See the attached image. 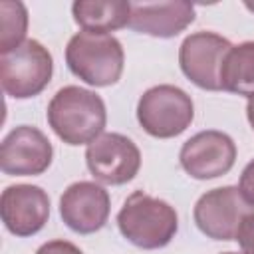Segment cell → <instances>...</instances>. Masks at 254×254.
I'll use <instances>...</instances> for the list:
<instances>
[{
  "label": "cell",
  "instance_id": "8",
  "mask_svg": "<svg viewBox=\"0 0 254 254\" xmlns=\"http://www.w3.org/2000/svg\"><path fill=\"white\" fill-rule=\"evenodd\" d=\"M232 44L214 32H196L183 40L179 50V64L183 73L200 89L218 91L220 67Z\"/></svg>",
  "mask_w": 254,
  "mask_h": 254
},
{
  "label": "cell",
  "instance_id": "22",
  "mask_svg": "<svg viewBox=\"0 0 254 254\" xmlns=\"http://www.w3.org/2000/svg\"><path fill=\"white\" fill-rule=\"evenodd\" d=\"M222 254H238V252H222Z\"/></svg>",
  "mask_w": 254,
  "mask_h": 254
},
{
  "label": "cell",
  "instance_id": "11",
  "mask_svg": "<svg viewBox=\"0 0 254 254\" xmlns=\"http://www.w3.org/2000/svg\"><path fill=\"white\" fill-rule=\"evenodd\" d=\"M111 202L107 190L91 181L69 185L60 198V214L67 228L77 234H91L105 226Z\"/></svg>",
  "mask_w": 254,
  "mask_h": 254
},
{
  "label": "cell",
  "instance_id": "5",
  "mask_svg": "<svg viewBox=\"0 0 254 254\" xmlns=\"http://www.w3.org/2000/svg\"><path fill=\"white\" fill-rule=\"evenodd\" d=\"M194 117V105L187 91L177 85H155L147 89L137 103L139 125L157 139L181 135Z\"/></svg>",
  "mask_w": 254,
  "mask_h": 254
},
{
  "label": "cell",
  "instance_id": "2",
  "mask_svg": "<svg viewBox=\"0 0 254 254\" xmlns=\"http://www.w3.org/2000/svg\"><path fill=\"white\" fill-rule=\"evenodd\" d=\"M117 226L123 238L133 246L155 250L167 246L179 228L175 208L143 190H135L123 202L117 214Z\"/></svg>",
  "mask_w": 254,
  "mask_h": 254
},
{
  "label": "cell",
  "instance_id": "6",
  "mask_svg": "<svg viewBox=\"0 0 254 254\" xmlns=\"http://www.w3.org/2000/svg\"><path fill=\"white\" fill-rule=\"evenodd\" d=\"M254 206L242 196L238 187H220L204 192L194 204V222L212 240H234L242 220Z\"/></svg>",
  "mask_w": 254,
  "mask_h": 254
},
{
  "label": "cell",
  "instance_id": "9",
  "mask_svg": "<svg viewBox=\"0 0 254 254\" xmlns=\"http://www.w3.org/2000/svg\"><path fill=\"white\" fill-rule=\"evenodd\" d=\"M179 159L187 175L198 181H208L226 175L234 167L236 145L222 131H200L185 141Z\"/></svg>",
  "mask_w": 254,
  "mask_h": 254
},
{
  "label": "cell",
  "instance_id": "15",
  "mask_svg": "<svg viewBox=\"0 0 254 254\" xmlns=\"http://www.w3.org/2000/svg\"><path fill=\"white\" fill-rule=\"evenodd\" d=\"M220 87L248 99L254 97V42H242L226 52L220 67Z\"/></svg>",
  "mask_w": 254,
  "mask_h": 254
},
{
  "label": "cell",
  "instance_id": "21",
  "mask_svg": "<svg viewBox=\"0 0 254 254\" xmlns=\"http://www.w3.org/2000/svg\"><path fill=\"white\" fill-rule=\"evenodd\" d=\"M246 6H248L250 10H254V4H250V2H246Z\"/></svg>",
  "mask_w": 254,
  "mask_h": 254
},
{
  "label": "cell",
  "instance_id": "20",
  "mask_svg": "<svg viewBox=\"0 0 254 254\" xmlns=\"http://www.w3.org/2000/svg\"><path fill=\"white\" fill-rule=\"evenodd\" d=\"M246 115H248V121H250L252 129H254V97L248 99V103H246Z\"/></svg>",
  "mask_w": 254,
  "mask_h": 254
},
{
  "label": "cell",
  "instance_id": "16",
  "mask_svg": "<svg viewBox=\"0 0 254 254\" xmlns=\"http://www.w3.org/2000/svg\"><path fill=\"white\" fill-rule=\"evenodd\" d=\"M28 30V10L22 2H0V54L18 48Z\"/></svg>",
  "mask_w": 254,
  "mask_h": 254
},
{
  "label": "cell",
  "instance_id": "18",
  "mask_svg": "<svg viewBox=\"0 0 254 254\" xmlns=\"http://www.w3.org/2000/svg\"><path fill=\"white\" fill-rule=\"evenodd\" d=\"M36 254H83V252L67 240H50L42 244Z\"/></svg>",
  "mask_w": 254,
  "mask_h": 254
},
{
  "label": "cell",
  "instance_id": "7",
  "mask_svg": "<svg viewBox=\"0 0 254 254\" xmlns=\"http://www.w3.org/2000/svg\"><path fill=\"white\" fill-rule=\"evenodd\" d=\"M85 163L97 181L105 185H125L139 173L141 153L129 137L121 133H101L87 145Z\"/></svg>",
  "mask_w": 254,
  "mask_h": 254
},
{
  "label": "cell",
  "instance_id": "17",
  "mask_svg": "<svg viewBox=\"0 0 254 254\" xmlns=\"http://www.w3.org/2000/svg\"><path fill=\"white\" fill-rule=\"evenodd\" d=\"M236 240L242 248V254H254V212H250L242 220L236 232Z\"/></svg>",
  "mask_w": 254,
  "mask_h": 254
},
{
  "label": "cell",
  "instance_id": "3",
  "mask_svg": "<svg viewBox=\"0 0 254 254\" xmlns=\"http://www.w3.org/2000/svg\"><path fill=\"white\" fill-rule=\"evenodd\" d=\"M65 62L69 71L81 81L95 87H107L119 81L125 54L121 42L111 34L77 32L67 42Z\"/></svg>",
  "mask_w": 254,
  "mask_h": 254
},
{
  "label": "cell",
  "instance_id": "14",
  "mask_svg": "<svg viewBox=\"0 0 254 254\" xmlns=\"http://www.w3.org/2000/svg\"><path fill=\"white\" fill-rule=\"evenodd\" d=\"M71 14L83 32L109 34L123 26H129L131 2H101V0H77L71 6Z\"/></svg>",
  "mask_w": 254,
  "mask_h": 254
},
{
  "label": "cell",
  "instance_id": "10",
  "mask_svg": "<svg viewBox=\"0 0 254 254\" xmlns=\"http://www.w3.org/2000/svg\"><path fill=\"white\" fill-rule=\"evenodd\" d=\"M54 157L50 139L36 127L20 125L12 129L0 147V169L12 177L42 175Z\"/></svg>",
  "mask_w": 254,
  "mask_h": 254
},
{
  "label": "cell",
  "instance_id": "12",
  "mask_svg": "<svg viewBox=\"0 0 254 254\" xmlns=\"http://www.w3.org/2000/svg\"><path fill=\"white\" fill-rule=\"evenodd\" d=\"M4 226L16 236H32L40 232L50 218V198L42 187L12 185L0 198Z\"/></svg>",
  "mask_w": 254,
  "mask_h": 254
},
{
  "label": "cell",
  "instance_id": "1",
  "mask_svg": "<svg viewBox=\"0 0 254 254\" xmlns=\"http://www.w3.org/2000/svg\"><path fill=\"white\" fill-rule=\"evenodd\" d=\"M48 123L67 145L93 143L107 123L103 99L83 87H62L48 105Z\"/></svg>",
  "mask_w": 254,
  "mask_h": 254
},
{
  "label": "cell",
  "instance_id": "13",
  "mask_svg": "<svg viewBox=\"0 0 254 254\" xmlns=\"http://www.w3.org/2000/svg\"><path fill=\"white\" fill-rule=\"evenodd\" d=\"M194 20V8L189 2H131L129 28L155 36L173 38Z\"/></svg>",
  "mask_w": 254,
  "mask_h": 254
},
{
  "label": "cell",
  "instance_id": "4",
  "mask_svg": "<svg viewBox=\"0 0 254 254\" xmlns=\"http://www.w3.org/2000/svg\"><path fill=\"white\" fill-rule=\"evenodd\" d=\"M52 71V54L38 40H26L18 48L0 54L2 89L14 99H28L44 91Z\"/></svg>",
  "mask_w": 254,
  "mask_h": 254
},
{
  "label": "cell",
  "instance_id": "19",
  "mask_svg": "<svg viewBox=\"0 0 254 254\" xmlns=\"http://www.w3.org/2000/svg\"><path fill=\"white\" fill-rule=\"evenodd\" d=\"M238 189H240L242 196L254 206V161H250V163L244 167V171H242V175H240V185H238Z\"/></svg>",
  "mask_w": 254,
  "mask_h": 254
}]
</instances>
